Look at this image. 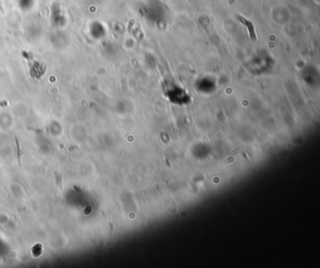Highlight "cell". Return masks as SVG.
<instances>
[{
  "mask_svg": "<svg viewBox=\"0 0 320 268\" xmlns=\"http://www.w3.org/2000/svg\"><path fill=\"white\" fill-rule=\"evenodd\" d=\"M15 140V143H16V149H17V158H18V162L20 164V158H21V149H20V144H19V141H18V138L15 137L14 138Z\"/></svg>",
  "mask_w": 320,
  "mask_h": 268,
  "instance_id": "obj_1",
  "label": "cell"
}]
</instances>
